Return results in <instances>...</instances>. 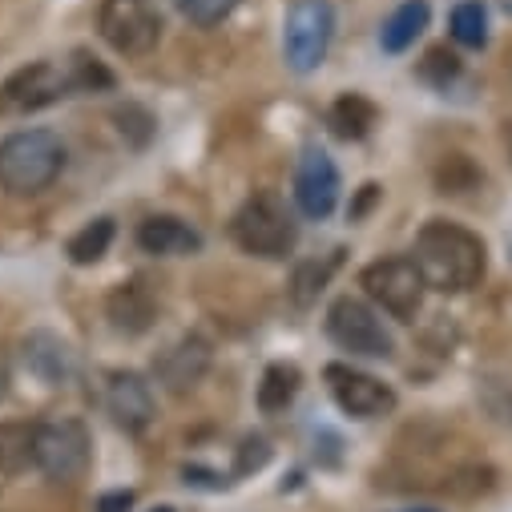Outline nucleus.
Listing matches in <instances>:
<instances>
[{
    "label": "nucleus",
    "instance_id": "f8f14e48",
    "mask_svg": "<svg viewBox=\"0 0 512 512\" xmlns=\"http://www.w3.org/2000/svg\"><path fill=\"white\" fill-rule=\"evenodd\" d=\"M105 408L117 428L125 432H146L154 424V392L138 371H109L105 383Z\"/></svg>",
    "mask_w": 512,
    "mask_h": 512
},
{
    "label": "nucleus",
    "instance_id": "6e6552de",
    "mask_svg": "<svg viewBox=\"0 0 512 512\" xmlns=\"http://www.w3.org/2000/svg\"><path fill=\"white\" fill-rule=\"evenodd\" d=\"M65 93H73L69 69H61L53 61H33L0 81V117H29V113L61 101Z\"/></svg>",
    "mask_w": 512,
    "mask_h": 512
},
{
    "label": "nucleus",
    "instance_id": "dca6fc26",
    "mask_svg": "<svg viewBox=\"0 0 512 512\" xmlns=\"http://www.w3.org/2000/svg\"><path fill=\"white\" fill-rule=\"evenodd\" d=\"M25 363H29V371H33L37 379L49 383V388L65 383V379L73 375V367H77L73 347H69L61 335H53V331H33V335L25 339Z\"/></svg>",
    "mask_w": 512,
    "mask_h": 512
},
{
    "label": "nucleus",
    "instance_id": "0eeeda50",
    "mask_svg": "<svg viewBox=\"0 0 512 512\" xmlns=\"http://www.w3.org/2000/svg\"><path fill=\"white\" fill-rule=\"evenodd\" d=\"M37 468L57 484H77L89 472V432L81 420L37 424Z\"/></svg>",
    "mask_w": 512,
    "mask_h": 512
},
{
    "label": "nucleus",
    "instance_id": "c756f323",
    "mask_svg": "<svg viewBox=\"0 0 512 512\" xmlns=\"http://www.w3.org/2000/svg\"><path fill=\"white\" fill-rule=\"evenodd\" d=\"M154 512H174V508H154Z\"/></svg>",
    "mask_w": 512,
    "mask_h": 512
},
{
    "label": "nucleus",
    "instance_id": "412c9836",
    "mask_svg": "<svg viewBox=\"0 0 512 512\" xmlns=\"http://www.w3.org/2000/svg\"><path fill=\"white\" fill-rule=\"evenodd\" d=\"M113 234H117L113 218H93L85 230H77V234L69 238V259H73L77 267H89V263L105 259V250H109Z\"/></svg>",
    "mask_w": 512,
    "mask_h": 512
},
{
    "label": "nucleus",
    "instance_id": "bb28decb",
    "mask_svg": "<svg viewBox=\"0 0 512 512\" xmlns=\"http://www.w3.org/2000/svg\"><path fill=\"white\" fill-rule=\"evenodd\" d=\"M420 73H424L428 81L444 85L448 77H456V73H460V61H456V57H452L448 49H432V53H428V61L420 65Z\"/></svg>",
    "mask_w": 512,
    "mask_h": 512
},
{
    "label": "nucleus",
    "instance_id": "393cba45",
    "mask_svg": "<svg viewBox=\"0 0 512 512\" xmlns=\"http://www.w3.org/2000/svg\"><path fill=\"white\" fill-rule=\"evenodd\" d=\"M238 5H242V0H178L182 17L194 21L198 29H214V25H222Z\"/></svg>",
    "mask_w": 512,
    "mask_h": 512
},
{
    "label": "nucleus",
    "instance_id": "39448f33",
    "mask_svg": "<svg viewBox=\"0 0 512 512\" xmlns=\"http://www.w3.org/2000/svg\"><path fill=\"white\" fill-rule=\"evenodd\" d=\"M359 283H363V291H367L383 311H388L392 319H400V323H412V319L420 315L424 291H428V283H424L416 259H379V263H371V267L359 275Z\"/></svg>",
    "mask_w": 512,
    "mask_h": 512
},
{
    "label": "nucleus",
    "instance_id": "b1692460",
    "mask_svg": "<svg viewBox=\"0 0 512 512\" xmlns=\"http://www.w3.org/2000/svg\"><path fill=\"white\" fill-rule=\"evenodd\" d=\"M339 267V250L331 254L327 263H303L299 271H295V283H291V299L299 303V307H311V299L323 291V283L331 279V271Z\"/></svg>",
    "mask_w": 512,
    "mask_h": 512
},
{
    "label": "nucleus",
    "instance_id": "ddd939ff",
    "mask_svg": "<svg viewBox=\"0 0 512 512\" xmlns=\"http://www.w3.org/2000/svg\"><path fill=\"white\" fill-rule=\"evenodd\" d=\"M210 367V343L198 335H182L178 343H170L158 359H154V375L166 392L186 396L190 388H198V379Z\"/></svg>",
    "mask_w": 512,
    "mask_h": 512
},
{
    "label": "nucleus",
    "instance_id": "4468645a",
    "mask_svg": "<svg viewBox=\"0 0 512 512\" xmlns=\"http://www.w3.org/2000/svg\"><path fill=\"white\" fill-rule=\"evenodd\" d=\"M105 315H109L113 331H121V335H142V331H150L154 319H158V299H154V291H150L142 279H134V283H121V287L105 299Z\"/></svg>",
    "mask_w": 512,
    "mask_h": 512
},
{
    "label": "nucleus",
    "instance_id": "c85d7f7f",
    "mask_svg": "<svg viewBox=\"0 0 512 512\" xmlns=\"http://www.w3.org/2000/svg\"><path fill=\"white\" fill-rule=\"evenodd\" d=\"M134 508V492H105L101 500H97V512H130Z\"/></svg>",
    "mask_w": 512,
    "mask_h": 512
},
{
    "label": "nucleus",
    "instance_id": "4be33fe9",
    "mask_svg": "<svg viewBox=\"0 0 512 512\" xmlns=\"http://www.w3.org/2000/svg\"><path fill=\"white\" fill-rule=\"evenodd\" d=\"M452 37L468 49H484L488 41V13L480 0H464V5L452 9Z\"/></svg>",
    "mask_w": 512,
    "mask_h": 512
},
{
    "label": "nucleus",
    "instance_id": "aec40b11",
    "mask_svg": "<svg viewBox=\"0 0 512 512\" xmlns=\"http://www.w3.org/2000/svg\"><path fill=\"white\" fill-rule=\"evenodd\" d=\"M295 396H299V367L271 363L267 375H263V383H259V408L267 416H279V412H287L295 404Z\"/></svg>",
    "mask_w": 512,
    "mask_h": 512
},
{
    "label": "nucleus",
    "instance_id": "1a4fd4ad",
    "mask_svg": "<svg viewBox=\"0 0 512 512\" xmlns=\"http://www.w3.org/2000/svg\"><path fill=\"white\" fill-rule=\"evenodd\" d=\"M327 335L351 351V355H367V359H388L396 351L392 343V331L375 319V311L351 295L335 299L331 311H327Z\"/></svg>",
    "mask_w": 512,
    "mask_h": 512
},
{
    "label": "nucleus",
    "instance_id": "a211bd4d",
    "mask_svg": "<svg viewBox=\"0 0 512 512\" xmlns=\"http://www.w3.org/2000/svg\"><path fill=\"white\" fill-rule=\"evenodd\" d=\"M327 125L343 138V142H359L371 134V125H375V105L363 97V93H343L331 113H327Z\"/></svg>",
    "mask_w": 512,
    "mask_h": 512
},
{
    "label": "nucleus",
    "instance_id": "9d476101",
    "mask_svg": "<svg viewBox=\"0 0 512 512\" xmlns=\"http://www.w3.org/2000/svg\"><path fill=\"white\" fill-rule=\"evenodd\" d=\"M327 388H331L335 404L355 420H379V416H388L396 408V392L388 388V383H379L375 375L355 371L347 363L327 367Z\"/></svg>",
    "mask_w": 512,
    "mask_h": 512
},
{
    "label": "nucleus",
    "instance_id": "423d86ee",
    "mask_svg": "<svg viewBox=\"0 0 512 512\" xmlns=\"http://www.w3.org/2000/svg\"><path fill=\"white\" fill-rule=\"evenodd\" d=\"M97 29L113 53L146 57L162 37V17L154 9V0H105Z\"/></svg>",
    "mask_w": 512,
    "mask_h": 512
},
{
    "label": "nucleus",
    "instance_id": "7ed1b4c3",
    "mask_svg": "<svg viewBox=\"0 0 512 512\" xmlns=\"http://www.w3.org/2000/svg\"><path fill=\"white\" fill-rule=\"evenodd\" d=\"M230 234L246 254H259V259H287L299 242V230L275 194L246 198L230 222Z\"/></svg>",
    "mask_w": 512,
    "mask_h": 512
},
{
    "label": "nucleus",
    "instance_id": "5701e85b",
    "mask_svg": "<svg viewBox=\"0 0 512 512\" xmlns=\"http://www.w3.org/2000/svg\"><path fill=\"white\" fill-rule=\"evenodd\" d=\"M69 85H73V93H101V89H113V73L97 57L73 53V61H69Z\"/></svg>",
    "mask_w": 512,
    "mask_h": 512
},
{
    "label": "nucleus",
    "instance_id": "2eb2a0df",
    "mask_svg": "<svg viewBox=\"0 0 512 512\" xmlns=\"http://www.w3.org/2000/svg\"><path fill=\"white\" fill-rule=\"evenodd\" d=\"M138 246L146 254H158V259H174V254L202 250V234L190 222L174 218V214H154V218H146L138 226Z\"/></svg>",
    "mask_w": 512,
    "mask_h": 512
},
{
    "label": "nucleus",
    "instance_id": "a878e982",
    "mask_svg": "<svg viewBox=\"0 0 512 512\" xmlns=\"http://www.w3.org/2000/svg\"><path fill=\"white\" fill-rule=\"evenodd\" d=\"M117 130H121V138H130L134 146H146L150 138H154V117L142 109V105H125V109H117Z\"/></svg>",
    "mask_w": 512,
    "mask_h": 512
},
{
    "label": "nucleus",
    "instance_id": "9b49d317",
    "mask_svg": "<svg viewBox=\"0 0 512 512\" xmlns=\"http://www.w3.org/2000/svg\"><path fill=\"white\" fill-rule=\"evenodd\" d=\"M295 202L307 218H327L339 202V170L323 150H303L295 166Z\"/></svg>",
    "mask_w": 512,
    "mask_h": 512
},
{
    "label": "nucleus",
    "instance_id": "cd10ccee",
    "mask_svg": "<svg viewBox=\"0 0 512 512\" xmlns=\"http://www.w3.org/2000/svg\"><path fill=\"white\" fill-rule=\"evenodd\" d=\"M267 460H271V448H267L263 436L242 440V448H238V472H242V476H246V472H259Z\"/></svg>",
    "mask_w": 512,
    "mask_h": 512
},
{
    "label": "nucleus",
    "instance_id": "7c9ffc66",
    "mask_svg": "<svg viewBox=\"0 0 512 512\" xmlns=\"http://www.w3.org/2000/svg\"><path fill=\"white\" fill-rule=\"evenodd\" d=\"M420 512H428V508H420Z\"/></svg>",
    "mask_w": 512,
    "mask_h": 512
},
{
    "label": "nucleus",
    "instance_id": "f3484780",
    "mask_svg": "<svg viewBox=\"0 0 512 512\" xmlns=\"http://www.w3.org/2000/svg\"><path fill=\"white\" fill-rule=\"evenodd\" d=\"M428 17H432L428 0H404V5L383 21V33H379L383 53H404L408 45H416V37L428 29Z\"/></svg>",
    "mask_w": 512,
    "mask_h": 512
},
{
    "label": "nucleus",
    "instance_id": "20e7f679",
    "mask_svg": "<svg viewBox=\"0 0 512 512\" xmlns=\"http://www.w3.org/2000/svg\"><path fill=\"white\" fill-rule=\"evenodd\" d=\"M335 13L327 0H295L283 25V57L295 73H315L331 49Z\"/></svg>",
    "mask_w": 512,
    "mask_h": 512
},
{
    "label": "nucleus",
    "instance_id": "6ab92c4d",
    "mask_svg": "<svg viewBox=\"0 0 512 512\" xmlns=\"http://www.w3.org/2000/svg\"><path fill=\"white\" fill-rule=\"evenodd\" d=\"M37 464V424H0V476H21Z\"/></svg>",
    "mask_w": 512,
    "mask_h": 512
},
{
    "label": "nucleus",
    "instance_id": "f257e3e1",
    "mask_svg": "<svg viewBox=\"0 0 512 512\" xmlns=\"http://www.w3.org/2000/svg\"><path fill=\"white\" fill-rule=\"evenodd\" d=\"M416 267L432 291L460 295V291L480 287V279L488 271V250H484L480 234H472L468 226L432 218L416 234Z\"/></svg>",
    "mask_w": 512,
    "mask_h": 512
},
{
    "label": "nucleus",
    "instance_id": "f03ea898",
    "mask_svg": "<svg viewBox=\"0 0 512 512\" xmlns=\"http://www.w3.org/2000/svg\"><path fill=\"white\" fill-rule=\"evenodd\" d=\"M65 170V142L53 130H17L0 142V186L9 194H41Z\"/></svg>",
    "mask_w": 512,
    "mask_h": 512
}]
</instances>
